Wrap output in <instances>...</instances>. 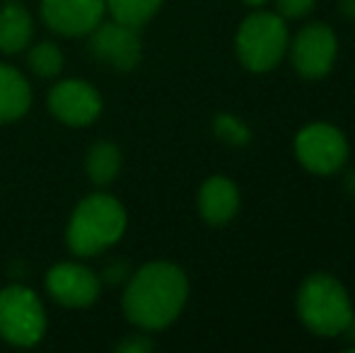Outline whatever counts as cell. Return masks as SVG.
<instances>
[{
	"label": "cell",
	"instance_id": "9a60e30c",
	"mask_svg": "<svg viewBox=\"0 0 355 353\" xmlns=\"http://www.w3.org/2000/svg\"><path fill=\"white\" fill-rule=\"evenodd\" d=\"M121 170V153L112 143H97L87 153V175L94 184H109Z\"/></svg>",
	"mask_w": 355,
	"mask_h": 353
},
{
	"label": "cell",
	"instance_id": "3957f363",
	"mask_svg": "<svg viewBox=\"0 0 355 353\" xmlns=\"http://www.w3.org/2000/svg\"><path fill=\"white\" fill-rule=\"evenodd\" d=\"M353 315L348 291L331 273H312L297 291V317L312 334L338 336Z\"/></svg>",
	"mask_w": 355,
	"mask_h": 353
},
{
	"label": "cell",
	"instance_id": "6da1fadb",
	"mask_svg": "<svg viewBox=\"0 0 355 353\" xmlns=\"http://www.w3.org/2000/svg\"><path fill=\"white\" fill-rule=\"evenodd\" d=\"M187 298L189 281L182 268L169 261H153L133 273L123 295V312L141 329H164L179 317Z\"/></svg>",
	"mask_w": 355,
	"mask_h": 353
},
{
	"label": "cell",
	"instance_id": "277c9868",
	"mask_svg": "<svg viewBox=\"0 0 355 353\" xmlns=\"http://www.w3.org/2000/svg\"><path fill=\"white\" fill-rule=\"evenodd\" d=\"M288 44L290 37L285 19L278 12H266V10L249 15L239 24L234 39L239 63L252 73L273 71L288 53Z\"/></svg>",
	"mask_w": 355,
	"mask_h": 353
},
{
	"label": "cell",
	"instance_id": "7402d4cb",
	"mask_svg": "<svg viewBox=\"0 0 355 353\" xmlns=\"http://www.w3.org/2000/svg\"><path fill=\"white\" fill-rule=\"evenodd\" d=\"M338 12L348 19H355V0H338Z\"/></svg>",
	"mask_w": 355,
	"mask_h": 353
},
{
	"label": "cell",
	"instance_id": "ba28073f",
	"mask_svg": "<svg viewBox=\"0 0 355 353\" xmlns=\"http://www.w3.org/2000/svg\"><path fill=\"white\" fill-rule=\"evenodd\" d=\"M92 32L94 34L89 39V49L99 61L116 68V71H131V68L138 66L143 49L136 27H128V24L114 19V22L102 24V27L97 24Z\"/></svg>",
	"mask_w": 355,
	"mask_h": 353
},
{
	"label": "cell",
	"instance_id": "ac0fdd59",
	"mask_svg": "<svg viewBox=\"0 0 355 353\" xmlns=\"http://www.w3.org/2000/svg\"><path fill=\"white\" fill-rule=\"evenodd\" d=\"M215 136L227 146H247L252 141V131L242 119L232 117V114H218L213 121Z\"/></svg>",
	"mask_w": 355,
	"mask_h": 353
},
{
	"label": "cell",
	"instance_id": "7a4b0ae2",
	"mask_svg": "<svg viewBox=\"0 0 355 353\" xmlns=\"http://www.w3.org/2000/svg\"><path fill=\"white\" fill-rule=\"evenodd\" d=\"M126 230V211L114 196L92 193L75 208L68 225V247L78 257H92L121 240Z\"/></svg>",
	"mask_w": 355,
	"mask_h": 353
},
{
	"label": "cell",
	"instance_id": "7c38bea8",
	"mask_svg": "<svg viewBox=\"0 0 355 353\" xmlns=\"http://www.w3.org/2000/svg\"><path fill=\"white\" fill-rule=\"evenodd\" d=\"M239 208V189L232 179L215 175L206 179L198 191V211L208 225H225L234 218Z\"/></svg>",
	"mask_w": 355,
	"mask_h": 353
},
{
	"label": "cell",
	"instance_id": "8992f818",
	"mask_svg": "<svg viewBox=\"0 0 355 353\" xmlns=\"http://www.w3.org/2000/svg\"><path fill=\"white\" fill-rule=\"evenodd\" d=\"M295 155L314 175H334L348 160V141L336 126L314 121L295 136Z\"/></svg>",
	"mask_w": 355,
	"mask_h": 353
},
{
	"label": "cell",
	"instance_id": "52a82bcc",
	"mask_svg": "<svg viewBox=\"0 0 355 353\" xmlns=\"http://www.w3.org/2000/svg\"><path fill=\"white\" fill-rule=\"evenodd\" d=\"M288 51L297 76L307 80H319L334 68L338 42L329 24L312 22L295 34V39L288 44Z\"/></svg>",
	"mask_w": 355,
	"mask_h": 353
},
{
	"label": "cell",
	"instance_id": "ffe728a7",
	"mask_svg": "<svg viewBox=\"0 0 355 353\" xmlns=\"http://www.w3.org/2000/svg\"><path fill=\"white\" fill-rule=\"evenodd\" d=\"M153 346L155 344L145 334H136V336H131V339L121 341V344H119V351L121 353H148V351H153Z\"/></svg>",
	"mask_w": 355,
	"mask_h": 353
},
{
	"label": "cell",
	"instance_id": "e0dca14e",
	"mask_svg": "<svg viewBox=\"0 0 355 353\" xmlns=\"http://www.w3.org/2000/svg\"><path fill=\"white\" fill-rule=\"evenodd\" d=\"M29 68L37 73L39 78H53L61 73L63 68V53L56 44L44 42L37 44L29 53Z\"/></svg>",
	"mask_w": 355,
	"mask_h": 353
},
{
	"label": "cell",
	"instance_id": "cb8c5ba5",
	"mask_svg": "<svg viewBox=\"0 0 355 353\" xmlns=\"http://www.w3.org/2000/svg\"><path fill=\"white\" fill-rule=\"evenodd\" d=\"M244 3L252 5V8H261V5L266 3V0H244Z\"/></svg>",
	"mask_w": 355,
	"mask_h": 353
},
{
	"label": "cell",
	"instance_id": "9c48e42d",
	"mask_svg": "<svg viewBox=\"0 0 355 353\" xmlns=\"http://www.w3.org/2000/svg\"><path fill=\"white\" fill-rule=\"evenodd\" d=\"M53 117L68 126H87L102 112V97L85 80H63L49 94Z\"/></svg>",
	"mask_w": 355,
	"mask_h": 353
},
{
	"label": "cell",
	"instance_id": "5b68a950",
	"mask_svg": "<svg viewBox=\"0 0 355 353\" xmlns=\"http://www.w3.org/2000/svg\"><path fill=\"white\" fill-rule=\"evenodd\" d=\"M46 315L37 293L24 286L0 291V336L12 346H34L44 336Z\"/></svg>",
	"mask_w": 355,
	"mask_h": 353
},
{
	"label": "cell",
	"instance_id": "30bf717a",
	"mask_svg": "<svg viewBox=\"0 0 355 353\" xmlns=\"http://www.w3.org/2000/svg\"><path fill=\"white\" fill-rule=\"evenodd\" d=\"M104 8V0H44L42 15L53 32L80 37L102 22Z\"/></svg>",
	"mask_w": 355,
	"mask_h": 353
},
{
	"label": "cell",
	"instance_id": "2e32d148",
	"mask_svg": "<svg viewBox=\"0 0 355 353\" xmlns=\"http://www.w3.org/2000/svg\"><path fill=\"white\" fill-rule=\"evenodd\" d=\"M104 3L116 22L138 29L162 8L164 0H104Z\"/></svg>",
	"mask_w": 355,
	"mask_h": 353
},
{
	"label": "cell",
	"instance_id": "5bb4252c",
	"mask_svg": "<svg viewBox=\"0 0 355 353\" xmlns=\"http://www.w3.org/2000/svg\"><path fill=\"white\" fill-rule=\"evenodd\" d=\"M34 37V24L22 5H5L0 10V51L19 53L29 46Z\"/></svg>",
	"mask_w": 355,
	"mask_h": 353
},
{
	"label": "cell",
	"instance_id": "4fadbf2b",
	"mask_svg": "<svg viewBox=\"0 0 355 353\" xmlns=\"http://www.w3.org/2000/svg\"><path fill=\"white\" fill-rule=\"evenodd\" d=\"M32 104V89L22 73L0 63V123L19 119Z\"/></svg>",
	"mask_w": 355,
	"mask_h": 353
},
{
	"label": "cell",
	"instance_id": "d6986e66",
	"mask_svg": "<svg viewBox=\"0 0 355 353\" xmlns=\"http://www.w3.org/2000/svg\"><path fill=\"white\" fill-rule=\"evenodd\" d=\"M317 5V0H276V12L283 19H300L309 15Z\"/></svg>",
	"mask_w": 355,
	"mask_h": 353
},
{
	"label": "cell",
	"instance_id": "44dd1931",
	"mask_svg": "<svg viewBox=\"0 0 355 353\" xmlns=\"http://www.w3.org/2000/svg\"><path fill=\"white\" fill-rule=\"evenodd\" d=\"M338 336H343V339L348 341V344H353L355 346V312L351 315V320H348V325L343 327V332Z\"/></svg>",
	"mask_w": 355,
	"mask_h": 353
},
{
	"label": "cell",
	"instance_id": "603a6c76",
	"mask_svg": "<svg viewBox=\"0 0 355 353\" xmlns=\"http://www.w3.org/2000/svg\"><path fill=\"white\" fill-rule=\"evenodd\" d=\"M343 187H346L348 196L355 198V170H353V172H348V175H346V179H343Z\"/></svg>",
	"mask_w": 355,
	"mask_h": 353
},
{
	"label": "cell",
	"instance_id": "8fae6325",
	"mask_svg": "<svg viewBox=\"0 0 355 353\" xmlns=\"http://www.w3.org/2000/svg\"><path fill=\"white\" fill-rule=\"evenodd\" d=\"M46 288L61 305L87 307L99 295V278L87 266L80 264H58L49 271Z\"/></svg>",
	"mask_w": 355,
	"mask_h": 353
}]
</instances>
